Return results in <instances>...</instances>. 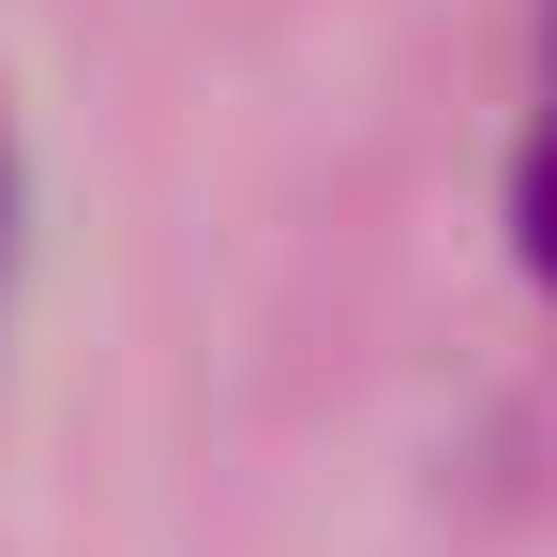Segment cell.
I'll return each instance as SVG.
<instances>
[{"label": "cell", "instance_id": "6da1fadb", "mask_svg": "<svg viewBox=\"0 0 557 557\" xmlns=\"http://www.w3.org/2000/svg\"><path fill=\"white\" fill-rule=\"evenodd\" d=\"M528 257L557 272V121H543V151H528Z\"/></svg>", "mask_w": 557, "mask_h": 557}]
</instances>
